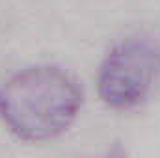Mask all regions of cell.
<instances>
[{
    "mask_svg": "<svg viewBox=\"0 0 160 158\" xmlns=\"http://www.w3.org/2000/svg\"><path fill=\"white\" fill-rule=\"evenodd\" d=\"M82 106V86L58 63H28L0 82V125L26 145L63 136L80 117Z\"/></svg>",
    "mask_w": 160,
    "mask_h": 158,
    "instance_id": "cell-1",
    "label": "cell"
},
{
    "mask_svg": "<svg viewBox=\"0 0 160 158\" xmlns=\"http://www.w3.org/2000/svg\"><path fill=\"white\" fill-rule=\"evenodd\" d=\"M160 80V43L130 36L110 47L97 69L99 101L114 112L140 108Z\"/></svg>",
    "mask_w": 160,
    "mask_h": 158,
    "instance_id": "cell-2",
    "label": "cell"
}]
</instances>
